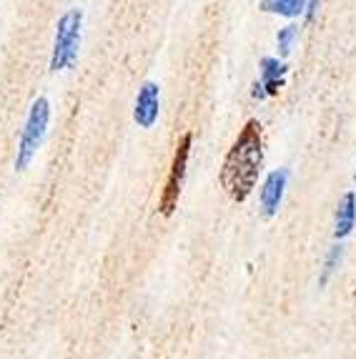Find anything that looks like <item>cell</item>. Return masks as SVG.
<instances>
[{
	"label": "cell",
	"mask_w": 356,
	"mask_h": 359,
	"mask_svg": "<svg viewBox=\"0 0 356 359\" xmlns=\"http://www.w3.org/2000/svg\"><path fill=\"white\" fill-rule=\"evenodd\" d=\"M263 163V136H261V123L259 121H246V126L241 128L238 138L228 149L221 166V186L233 201H246L251 191L256 189V181L261 174Z\"/></svg>",
	"instance_id": "6da1fadb"
},
{
	"label": "cell",
	"mask_w": 356,
	"mask_h": 359,
	"mask_svg": "<svg viewBox=\"0 0 356 359\" xmlns=\"http://www.w3.org/2000/svg\"><path fill=\"white\" fill-rule=\"evenodd\" d=\"M81 25H83V13L73 8L63 13L55 25V41H53V55H50V71H68L73 68L81 48Z\"/></svg>",
	"instance_id": "7a4b0ae2"
},
{
	"label": "cell",
	"mask_w": 356,
	"mask_h": 359,
	"mask_svg": "<svg viewBox=\"0 0 356 359\" xmlns=\"http://www.w3.org/2000/svg\"><path fill=\"white\" fill-rule=\"evenodd\" d=\"M48 121H50V103H48V98L41 96L30 106L28 121H25V128L20 133L18 154H15V171H25L30 166L33 156H36V151L43 144V138H46Z\"/></svg>",
	"instance_id": "3957f363"
},
{
	"label": "cell",
	"mask_w": 356,
	"mask_h": 359,
	"mask_svg": "<svg viewBox=\"0 0 356 359\" xmlns=\"http://www.w3.org/2000/svg\"><path fill=\"white\" fill-rule=\"evenodd\" d=\"M191 141H193V136L184 133L176 146L171 171H168V179H166V184H163V191H160V198H158V211L163 216H171L173 209L178 206V196H181V189H184V179H186V166H189Z\"/></svg>",
	"instance_id": "277c9868"
},
{
	"label": "cell",
	"mask_w": 356,
	"mask_h": 359,
	"mask_svg": "<svg viewBox=\"0 0 356 359\" xmlns=\"http://www.w3.org/2000/svg\"><path fill=\"white\" fill-rule=\"evenodd\" d=\"M160 111V88L156 83H143L138 88L136 103H133V121L141 128H151L158 121Z\"/></svg>",
	"instance_id": "5b68a950"
},
{
	"label": "cell",
	"mask_w": 356,
	"mask_h": 359,
	"mask_svg": "<svg viewBox=\"0 0 356 359\" xmlns=\"http://www.w3.org/2000/svg\"><path fill=\"white\" fill-rule=\"evenodd\" d=\"M286 73H289V68H286L279 58L266 55V58L261 60V78H259V83L254 86V98L263 101V98H268V96H276L281 90V86L286 83Z\"/></svg>",
	"instance_id": "8992f818"
},
{
	"label": "cell",
	"mask_w": 356,
	"mask_h": 359,
	"mask_svg": "<svg viewBox=\"0 0 356 359\" xmlns=\"http://www.w3.org/2000/svg\"><path fill=\"white\" fill-rule=\"evenodd\" d=\"M286 184H289V171L286 168H276L271 174L266 176L261 189V214L266 219H271L276 211H279L281 201H284V191Z\"/></svg>",
	"instance_id": "52a82bcc"
},
{
	"label": "cell",
	"mask_w": 356,
	"mask_h": 359,
	"mask_svg": "<svg viewBox=\"0 0 356 359\" xmlns=\"http://www.w3.org/2000/svg\"><path fill=\"white\" fill-rule=\"evenodd\" d=\"M356 226V194L346 191L336 206V222H334V236L346 239Z\"/></svg>",
	"instance_id": "ba28073f"
},
{
	"label": "cell",
	"mask_w": 356,
	"mask_h": 359,
	"mask_svg": "<svg viewBox=\"0 0 356 359\" xmlns=\"http://www.w3.org/2000/svg\"><path fill=\"white\" fill-rule=\"evenodd\" d=\"M261 11L281 18H299L306 13V0H261Z\"/></svg>",
	"instance_id": "9c48e42d"
},
{
	"label": "cell",
	"mask_w": 356,
	"mask_h": 359,
	"mask_svg": "<svg viewBox=\"0 0 356 359\" xmlns=\"http://www.w3.org/2000/svg\"><path fill=\"white\" fill-rule=\"evenodd\" d=\"M341 259H344V246H341V244H334L331 249H329L327 259H324V269H321V276H319V287H327L329 279L334 276V271L338 269Z\"/></svg>",
	"instance_id": "30bf717a"
},
{
	"label": "cell",
	"mask_w": 356,
	"mask_h": 359,
	"mask_svg": "<svg viewBox=\"0 0 356 359\" xmlns=\"http://www.w3.org/2000/svg\"><path fill=\"white\" fill-rule=\"evenodd\" d=\"M296 25H284V28L276 33V46H279V55L281 58H286V55L291 53V46H294V41H296Z\"/></svg>",
	"instance_id": "8fae6325"
},
{
	"label": "cell",
	"mask_w": 356,
	"mask_h": 359,
	"mask_svg": "<svg viewBox=\"0 0 356 359\" xmlns=\"http://www.w3.org/2000/svg\"><path fill=\"white\" fill-rule=\"evenodd\" d=\"M319 3H321V0H306V20H314V18H316Z\"/></svg>",
	"instance_id": "7c38bea8"
},
{
	"label": "cell",
	"mask_w": 356,
	"mask_h": 359,
	"mask_svg": "<svg viewBox=\"0 0 356 359\" xmlns=\"http://www.w3.org/2000/svg\"><path fill=\"white\" fill-rule=\"evenodd\" d=\"M354 181H356V168H354Z\"/></svg>",
	"instance_id": "4fadbf2b"
}]
</instances>
